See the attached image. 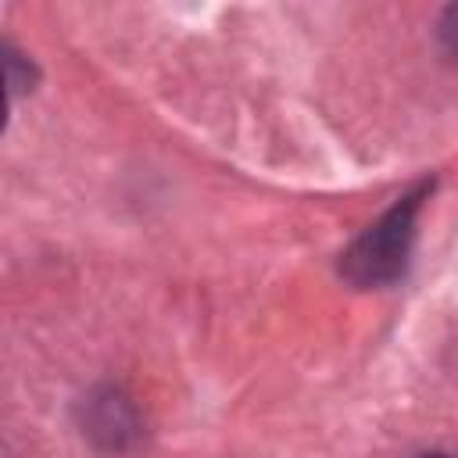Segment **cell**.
<instances>
[{"instance_id":"obj_1","label":"cell","mask_w":458,"mask_h":458,"mask_svg":"<svg viewBox=\"0 0 458 458\" xmlns=\"http://www.w3.org/2000/svg\"><path fill=\"white\" fill-rule=\"evenodd\" d=\"M426 186L404 193L376 225H369L351 250L340 261V272L358 283V286H383L394 283L397 276H404L408 254H411V240H415V215L422 208Z\"/></svg>"},{"instance_id":"obj_2","label":"cell","mask_w":458,"mask_h":458,"mask_svg":"<svg viewBox=\"0 0 458 458\" xmlns=\"http://www.w3.org/2000/svg\"><path fill=\"white\" fill-rule=\"evenodd\" d=\"M440 39H444L447 54L458 61V7H447V11H444V21H440Z\"/></svg>"},{"instance_id":"obj_3","label":"cell","mask_w":458,"mask_h":458,"mask_svg":"<svg viewBox=\"0 0 458 458\" xmlns=\"http://www.w3.org/2000/svg\"><path fill=\"white\" fill-rule=\"evenodd\" d=\"M419 458H454V454H440V451H433V454H419Z\"/></svg>"}]
</instances>
